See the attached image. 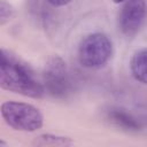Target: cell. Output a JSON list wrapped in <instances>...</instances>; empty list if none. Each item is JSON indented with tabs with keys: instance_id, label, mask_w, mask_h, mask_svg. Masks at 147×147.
<instances>
[{
	"instance_id": "2",
	"label": "cell",
	"mask_w": 147,
	"mask_h": 147,
	"mask_svg": "<svg viewBox=\"0 0 147 147\" xmlns=\"http://www.w3.org/2000/svg\"><path fill=\"white\" fill-rule=\"evenodd\" d=\"M113 41L102 33L94 32L87 34L78 46V61L87 69H100L108 63L113 56Z\"/></svg>"
},
{
	"instance_id": "5",
	"label": "cell",
	"mask_w": 147,
	"mask_h": 147,
	"mask_svg": "<svg viewBox=\"0 0 147 147\" xmlns=\"http://www.w3.org/2000/svg\"><path fill=\"white\" fill-rule=\"evenodd\" d=\"M147 16L145 0H127L118 13V29L125 37L136 36L142 28Z\"/></svg>"
},
{
	"instance_id": "6",
	"label": "cell",
	"mask_w": 147,
	"mask_h": 147,
	"mask_svg": "<svg viewBox=\"0 0 147 147\" xmlns=\"http://www.w3.org/2000/svg\"><path fill=\"white\" fill-rule=\"evenodd\" d=\"M107 118L117 127L130 131V132H137L141 130V125L138 122V119L131 115L129 111L117 108V107H111L107 110Z\"/></svg>"
},
{
	"instance_id": "9",
	"label": "cell",
	"mask_w": 147,
	"mask_h": 147,
	"mask_svg": "<svg viewBox=\"0 0 147 147\" xmlns=\"http://www.w3.org/2000/svg\"><path fill=\"white\" fill-rule=\"evenodd\" d=\"M14 15V8L7 0H0V25H5Z\"/></svg>"
},
{
	"instance_id": "4",
	"label": "cell",
	"mask_w": 147,
	"mask_h": 147,
	"mask_svg": "<svg viewBox=\"0 0 147 147\" xmlns=\"http://www.w3.org/2000/svg\"><path fill=\"white\" fill-rule=\"evenodd\" d=\"M45 90L55 98H65L71 87L68 67L62 57L53 55L45 64L42 72Z\"/></svg>"
},
{
	"instance_id": "8",
	"label": "cell",
	"mask_w": 147,
	"mask_h": 147,
	"mask_svg": "<svg viewBox=\"0 0 147 147\" xmlns=\"http://www.w3.org/2000/svg\"><path fill=\"white\" fill-rule=\"evenodd\" d=\"M34 146L39 147H69L74 145V140L69 137H63V136H55L51 133L46 134H40L34 138L33 140Z\"/></svg>"
},
{
	"instance_id": "3",
	"label": "cell",
	"mask_w": 147,
	"mask_h": 147,
	"mask_svg": "<svg viewBox=\"0 0 147 147\" xmlns=\"http://www.w3.org/2000/svg\"><path fill=\"white\" fill-rule=\"evenodd\" d=\"M0 111L7 125L17 131L34 132L44 125L42 114L37 107L30 103L5 101L1 103Z\"/></svg>"
},
{
	"instance_id": "11",
	"label": "cell",
	"mask_w": 147,
	"mask_h": 147,
	"mask_svg": "<svg viewBox=\"0 0 147 147\" xmlns=\"http://www.w3.org/2000/svg\"><path fill=\"white\" fill-rule=\"evenodd\" d=\"M114 2H116V3H123V2H125V1H127V0H113Z\"/></svg>"
},
{
	"instance_id": "10",
	"label": "cell",
	"mask_w": 147,
	"mask_h": 147,
	"mask_svg": "<svg viewBox=\"0 0 147 147\" xmlns=\"http://www.w3.org/2000/svg\"><path fill=\"white\" fill-rule=\"evenodd\" d=\"M72 0H47V2L54 7H63L70 3Z\"/></svg>"
},
{
	"instance_id": "1",
	"label": "cell",
	"mask_w": 147,
	"mask_h": 147,
	"mask_svg": "<svg viewBox=\"0 0 147 147\" xmlns=\"http://www.w3.org/2000/svg\"><path fill=\"white\" fill-rule=\"evenodd\" d=\"M0 87L33 99H41L46 92L31 67L5 48H1Z\"/></svg>"
},
{
	"instance_id": "7",
	"label": "cell",
	"mask_w": 147,
	"mask_h": 147,
	"mask_svg": "<svg viewBox=\"0 0 147 147\" xmlns=\"http://www.w3.org/2000/svg\"><path fill=\"white\" fill-rule=\"evenodd\" d=\"M130 70L136 80L147 85V48L139 49L132 55Z\"/></svg>"
}]
</instances>
